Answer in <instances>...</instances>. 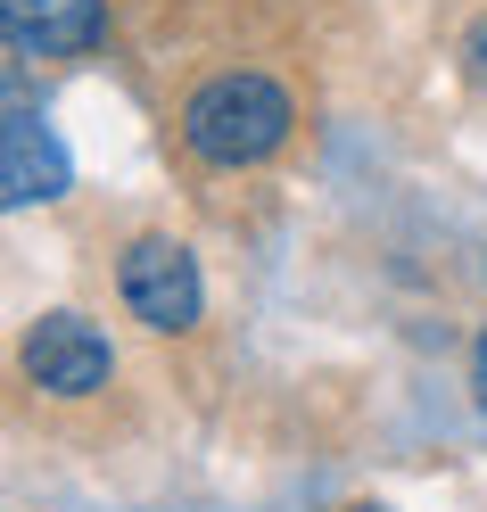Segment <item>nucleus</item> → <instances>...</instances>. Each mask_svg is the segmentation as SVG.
<instances>
[{
  "label": "nucleus",
  "instance_id": "f257e3e1",
  "mask_svg": "<svg viewBox=\"0 0 487 512\" xmlns=\"http://www.w3.org/2000/svg\"><path fill=\"white\" fill-rule=\"evenodd\" d=\"M289 124H298V108L273 75H215L182 108V149L199 166H256L289 141Z\"/></svg>",
  "mask_w": 487,
  "mask_h": 512
},
{
  "label": "nucleus",
  "instance_id": "f03ea898",
  "mask_svg": "<svg viewBox=\"0 0 487 512\" xmlns=\"http://www.w3.org/2000/svg\"><path fill=\"white\" fill-rule=\"evenodd\" d=\"M116 290H124V306H133L149 331H190V323H199V306H207L199 265H190L182 240H133V248H124V265H116Z\"/></svg>",
  "mask_w": 487,
  "mask_h": 512
},
{
  "label": "nucleus",
  "instance_id": "7ed1b4c3",
  "mask_svg": "<svg viewBox=\"0 0 487 512\" xmlns=\"http://www.w3.org/2000/svg\"><path fill=\"white\" fill-rule=\"evenodd\" d=\"M108 339L83 323V314H42L34 331H25V380H34L42 397H100L108 389Z\"/></svg>",
  "mask_w": 487,
  "mask_h": 512
},
{
  "label": "nucleus",
  "instance_id": "20e7f679",
  "mask_svg": "<svg viewBox=\"0 0 487 512\" xmlns=\"http://www.w3.org/2000/svg\"><path fill=\"white\" fill-rule=\"evenodd\" d=\"M0 25L17 58H75L108 34V9L100 0H0Z\"/></svg>",
  "mask_w": 487,
  "mask_h": 512
},
{
  "label": "nucleus",
  "instance_id": "39448f33",
  "mask_svg": "<svg viewBox=\"0 0 487 512\" xmlns=\"http://www.w3.org/2000/svg\"><path fill=\"white\" fill-rule=\"evenodd\" d=\"M0 182H9V207H34V199H58L67 190V149H58V133L25 108L9 100V124H0Z\"/></svg>",
  "mask_w": 487,
  "mask_h": 512
},
{
  "label": "nucleus",
  "instance_id": "423d86ee",
  "mask_svg": "<svg viewBox=\"0 0 487 512\" xmlns=\"http://www.w3.org/2000/svg\"><path fill=\"white\" fill-rule=\"evenodd\" d=\"M463 58H471V83H479V91H487V17H479V25H471V42H463Z\"/></svg>",
  "mask_w": 487,
  "mask_h": 512
},
{
  "label": "nucleus",
  "instance_id": "0eeeda50",
  "mask_svg": "<svg viewBox=\"0 0 487 512\" xmlns=\"http://www.w3.org/2000/svg\"><path fill=\"white\" fill-rule=\"evenodd\" d=\"M479 372H487V331H479Z\"/></svg>",
  "mask_w": 487,
  "mask_h": 512
},
{
  "label": "nucleus",
  "instance_id": "6e6552de",
  "mask_svg": "<svg viewBox=\"0 0 487 512\" xmlns=\"http://www.w3.org/2000/svg\"><path fill=\"white\" fill-rule=\"evenodd\" d=\"M479 405H487V372H479Z\"/></svg>",
  "mask_w": 487,
  "mask_h": 512
},
{
  "label": "nucleus",
  "instance_id": "1a4fd4ad",
  "mask_svg": "<svg viewBox=\"0 0 487 512\" xmlns=\"http://www.w3.org/2000/svg\"><path fill=\"white\" fill-rule=\"evenodd\" d=\"M355 512H380V504H355Z\"/></svg>",
  "mask_w": 487,
  "mask_h": 512
}]
</instances>
